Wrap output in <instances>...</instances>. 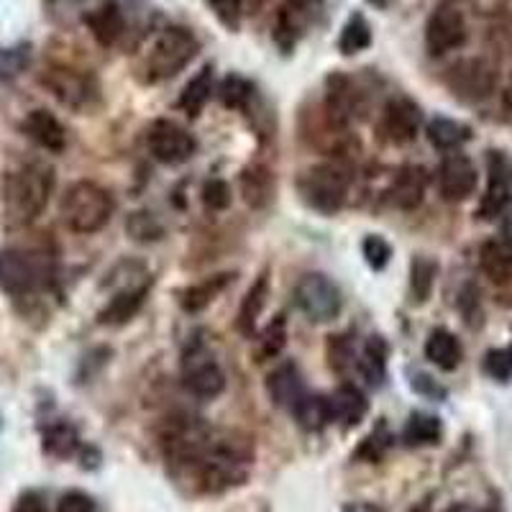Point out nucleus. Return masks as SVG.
<instances>
[{
    "label": "nucleus",
    "instance_id": "nucleus-16",
    "mask_svg": "<svg viewBox=\"0 0 512 512\" xmlns=\"http://www.w3.org/2000/svg\"><path fill=\"white\" fill-rule=\"evenodd\" d=\"M24 131L31 141H36L41 149H47L52 154H59L67 146V128L47 108L31 111L24 121Z\"/></svg>",
    "mask_w": 512,
    "mask_h": 512
},
{
    "label": "nucleus",
    "instance_id": "nucleus-55",
    "mask_svg": "<svg viewBox=\"0 0 512 512\" xmlns=\"http://www.w3.org/2000/svg\"><path fill=\"white\" fill-rule=\"evenodd\" d=\"M313 3H318V0H292V6L300 8V6H313Z\"/></svg>",
    "mask_w": 512,
    "mask_h": 512
},
{
    "label": "nucleus",
    "instance_id": "nucleus-32",
    "mask_svg": "<svg viewBox=\"0 0 512 512\" xmlns=\"http://www.w3.org/2000/svg\"><path fill=\"white\" fill-rule=\"evenodd\" d=\"M438 277V264L431 256H415L413 267H410V297L413 303L423 305L431 297L433 285Z\"/></svg>",
    "mask_w": 512,
    "mask_h": 512
},
{
    "label": "nucleus",
    "instance_id": "nucleus-50",
    "mask_svg": "<svg viewBox=\"0 0 512 512\" xmlns=\"http://www.w3.org/2000/svg\"><path fill=\"white\" fill-rule=\"evenodd\" d=\"M341 512H384V510L379 505H374V502L356 500V502H346V505L341 507Z\"/></svg>",
    "mask_w": 512,
    "mask_h": 512
},
{
    "label": "nucleus",
    "instance_id": "nucleus-10",
    "mask_svg": "<svg viewBox=\"0 0 512 512\" xmlns=\"http://www.w3.org/2000/svg\"><path fill=\"white\" fill-rule=\"evenodd\" d=\"M41 82L70 111H88L98 98V85H95L93 77L80 70H72V67H49L41 75Z\"/></svg>",
    "mask_w": 512,
    "mask_h": 512
},
{
    "label": "nucleus",
    "instance_id": "nucleus-52",
    "mask_svg": "<svg viewBox=\"0 0 512 512\" xmlns=\"http://www.w3.org/2000/svg\"><path fill=\"white\" fill-rule=\"evenodd\" d=\"M433 510V495H428L425 500H420L418 505L410 507V512H431Z\"/></svg>",
    "mask_w": 512,
    "mask_h": 512
},
{
    "label": "nucleus",
    "instance_id": "nucleus-17",
    "mask_svg": "<svg viewBox=\"0 0 512 512\" xmlns=\"http://www.w3.org/2000/svg\"><path fill=\"white\" fill-rule=\"evenodd\" d=\"M425 190H428V172L418 164H408L392 180L390 198L400 210H415L423 205Z\"/></svg>",
    "mask_w": 512,
    "mask_h": 512
},
{
    "label": "nucleus",
    "instance_id": "nucleus-39",
    "mask_svg": "<svg viewBox=\"0 0 512 512\" xmlns=\"http://www.w3.org/2000/svg\"><path fill=\"white\" fill-rule=\"evenodd\" d=\"M482 369L487 377L495 382H510L512 379V346H502V349H492L484 354Z\"/></svg>",
    "mask_w": 512,
    "mask_h": 512
},
{
    "label": "nucleus",
    "instance_id": "nucleus-46",
    "mask_svg": "<svg viewBox=\"0 0 512 512\" xmlns=\"http://www.w3.org/2000/svg\"><path fill=\"white\" fill-rule=\"evenodd\" d=\"M11 512H47V502H44V497H41L39 492L29 489V492H21V495H18Z\"/></svg>",
    "mask_w": 512,
    "mask_h": 512
},
{
    "label": "nucleus",
    "instance_id": "nucleus-5",
    "mask_svg": "<svg viewBox=\"0 0 512 512\" xmlns=\"http://www.w3.org/2000/svg\"><path fill=\"white\" fill-rule=\"evenodd\" d=\"M500 72L489 59L466 57L451 64L446 72L448 90L461 100V103H482L497 90Z\"/></svg>",
    "mask_w": 512,
    "mask_h": 512
},
{
    "label": "nucleus",
    "instance_id": "nucleus-18",
    "mask_svg": "<svg viewBox=\"0 0 512 512\" xmlns=\"http://www.w3.org/2000/svg\"><path fill=\"white\" fill-rule=\"evenodd\" d=\"M328 402H331V420L341 425V428H346V431H349V428H356V425L364 420V415L369 413L367 397H364V392H361L359 387H354V384H341V387L328 397Z\"/></svg>",
    "mask_w": 512,
    "mask_h": 512
},
{
    "label": "nucleus",
    "instance_id": "nucleus-40",
    "mask_svg": "<svg viewBox=\"0 0 512 512\" xmlns=\"http://www.w3.org/2000/svg\"><path fill=\"white\" fill-rule=\"evenodd\" d=\"M200 198H203L205 208L213 210V213H221V210L231 208L233 192H231V187H228L226 180H218V177H213V180H208L203 185V190H200Z\"/></svg>",
    "mask_w": 512,
    "mask_h": 512
},
{
    "label": "nucleus",
    "instance_id": "nucleus-47",
    "mask_svg": "<svg viewBox=\"0 0 512 512\" xmlns=\"http://www.w3.org/2000/svg\"><path fill=\"white\" fill-rule=\"evenodd\" d=\"M489 39L495 41L502 52L512 54V18H502V21H497V24L489 29Z\"/></svg>",
    "mask_w": 512,
    "mask_h": 512
},
{
    "label": "nucleus",
    "instance_id": "nucleus-20",
    "mask_svg": "<svg viewBox=\"0 0 512 512\" xmlns=\"http://www.w3.org/2000/svg\"><path fill=\"white\" fill-rule=\"evenodd\" d=\"M267 392L277 408L292 410V405L305 395L303 374H300V369L292 361H285L267 377Z\"/></svg>",
    "mask_w": 512,
    "mask_h": 512
},
{
    "label": "nucleus",
    "instance_id": "nucleus-14",
    "mask_svg": "<svg viewBox=\"0 0 512 512\" xmlns=\"http://www.w3.org/2000/svg\"><path fill=\"white\" fill-rule=\"evenodd\" d=\"M477 167L464 154H448L438 167V192L448 203H461L477 190Z\"/></svg>",
    "mask_w": 512,
    "mask_h": 512
},
{
    "label": "nucleus",
    "instance_id": "nucleus-43",
    "mask_svg": "<svg viewBox=\"0 0 512 512\" xmlns=\"http://www.w3.org/2000/svg\"><path fill=\"white\" fill-rule=\"evenodd\" d=\"M210 11L213 16L226 26L228 31H236L241 29V16H244V0H208Z\"/></svg>",
    "mask_w": 512,
    "mask_h": 512
},
{
    "label": "nucleus",
    "instance_id": "nucleus-34",
    "mask_svg": "<svg viewBox=\"0 0 512 512\" xmlns=\"http://www.w3.org/2000/svg\"><path fill=\"white\" fill-rule=\"evenodd\" d=\"M77 448H80V436L70 423L49 425L44 431V451L54 459H70Z\"/></svg>",
    "mask_w": 512,
    "mask_h": 512
},
{
    "label": "nucleus",
    "instance_id": "nucleus-24",
    "mask_svg": "<svg viewBox=\"0 0 512 512\" xmlns=\"http://www.w3.org/2000/svg\"><path fill=\"white\" fill-rule=\"evenodd\" d=\"M461 356H464V351H461L459 338L454 333L446 331V328L431 331V336L425 341V359L431 361L433 367L443 369V372H454L461 364Z\"/></svg>",
    "mask_w": 512,
    "mask_h": 512
},
{
    "label": "nucleus",
    "instance_id": "nucleus-22",
    "mask_svg": "<svg viewBox=\"0 0 512 512\" xmlns=\"http://www.w3.org/2000/svg\"><path fill=\"white\" fill-rule=\"evenodd\" d=\"M241 198L249 208L264 210L274 200V175L264 164H251L239 177Z\"/></svg>",
    "mask_w": 512,
    "mask_h": 512
},
{
    "label": "nucleus",
    "instance_id": "nucleus-30",
    "mask_svg": "<svg viewBox=\"0 0 512 512\" xmlns=\"http://www.w3.org/2000/svg\"><path fill=\"white\" fill-rule=\"evenodd\" d=\"M336 47L344 57H354V54L372 47V26H369V21L359 11L349 16V21L344 24L341 34H338Z\"/></svg>",
    "mask_w": 512,
    "mask_h": 512
},
{
    "label": "nucleus",
    "instance_id": "nucleus-49",
    "mask_svg": "<svg viewBox=\"0 0 512 512\" xmlns=\"http://www.w3.org/2000/svg\"><path fill=\"white\" fill-rule=\"evenodd\" d=\"M413 384H415V390L425 392L428 397H436V400H443V397H446V390H443V387H438V384L433 382L428 374H418V377L413 379Z\"/></svg>",
    "mask_w": 512,
    "mask_h": 512
},
{
    "label": "nucleus",
    "instance_id": "nucleus-45",
    "mask_svg": "<svg viewBox=\"0 0 512 512\" xmlns=\"http://www.w3.org/2000/svg\"><path fill=\"white\" fill-rule=\"evenodd\" d=\"M57 512H95V500L82 489H70L59 497Z\"/></svg>",
    "mask_w": 512,
    "mask_h": 512
},
{
    "label": "nucleus",
    "instance_id": "nucleus-13",
    "mask_svg": "<svg viewBox=\"0 0 512 512\" xmlns=\"http://www.w3.org/2000/svg\"><path fill=\"white\" fill-rule=\"evenodd\" d=\"M420 126H423V111L418 108V103H413L410 98L387 100L382 121H379V131L384 134V139L397 146L410 144L418 139Z\"/></svg>",
    "mask_w": 512,
    "mask_h": 512
},
{
    "label": "nucleus",
    "instance_id": "nucleus-56",
    "mask_svg": "<svg viewBox=\"0 0 512 512\" xmlns=\"http://www.w3.org/2000/svg\"><path fill=\"white\" fill-rule=\"evenodd\" d=\"M246 6H264V0H244V8Z\"/></svg>",
    "mask_w": 512,
    "mask_h": 512
},
{
    "label": "nucleus",
    "instance_id": "nucleus-42",
    "mask_svg": "<svg viewBox=\"0 0 512 512\" xmlns=\"http://www.w3.org/2000/svg\"><path fill=\"white\" fill-rule=\"evenodd\" d=\"M361 254H364V259H367V264L374 269V272H382L392 259V246L387 244L382 236L369 233L367 239L361 241Z\"/></svg>",
    "mask_w": 512,
    "mask_h": 512
},
{
    "label": "nucleus",
    "instance_id": "nucleus-6",
    "mask_svg": "<svg viewBox=\"0 0 512 512\" xmlns=\"http://www.w3.org/2000/svg\"><path fill=\"white\" fill-rule=\"evenodd\" d=\"M292 297H295L297 310L313 323H328L341 313V305H344L336 282L320 272L303 274L297 280Z\"/></svg>",
    "mask_w": 512,
    "mask_h": 512
},
{
    "label": "nucleus",
    "instance_id": "nucleus-3",
    "mask_svg": "<svg viewBox=\"0 0 512 512\" xmlns=\"http://www.w3.org/2000/svg\"><path fill=\"white\" fill-rule=\"evenodd\" d=\"M200 41L190 29L169 26L154 39L152 49L146 54V72L152 82H164L169 77L180 75L192 59L198 57Z\"/></svg>",
    "mask_w": 512,
    "mask_h": 512
},
{
    "label": "nucleus",
    "instance_id": "nucleus-38",
    "mask_svg": "<svg viewBox=\"0 0 512 512\" xmlns=\"http://www.w3.org/2000/svg\"><path fill=\"white\" fill-rule=\"evenodd\" d=\"M328 364L336 374H349L356 367V349L349 336H331L328 341Z\"/></svg>",
    "mask_w": 512,
    "mask_h": 512
},
{
    "label": "nucleus",
    "instance_id": "nucleus-12",
    "mask_svg": "<svg viewBox=\"0 0 512 512\" xmlns=\"http://www.w3.org/2000/svg\"><path fill=\"white\" fill-rule=\"evenodd\" d=\"M146 146L149 154L162 164H182L195 154V139L175 121L154 123L146 136Z\"/></svg>",
    "mask_w": 512,
    "mask_h": 512
},
{
    "label": "nucleus",
    "instance_id": "nucleus-23",
    "mask_svg": "<svg viewBox=\"0 0 512 512\" xmlns=\"http://www.w3.org/2000/svg\"><path fill=\"white\" fill-rule=\"evenodd\" d=\"M233 277H236L233 272L210 274V277L200 280L198 285L187 287L180 297L182 308H185L187 313H200V310H205L210 303H213V300H216L218 295H223V292L231 287Z\"/></svg>",
    "mask_w": 512,
    "mask_h": 512
},
{
    "label": "nucleus",
    "instance_id": "nucleus-1",
    "mask_svg": "<svg viewBox=\"0 0 512 512\" xmlns=\"http://www.w3.org/2000/svg\"><path fill=\"white\" fill-rule=\"evenodd\" d=\"M54 190V172L47 164H24L8 172L0 187L3 216L13 226H26L47 210Z\"/></svg>",
    "mask_w": 512,
    "mask_h": 512
},
{
    "label": "nucleus",
    "instance_id": "nucleus-26",
    "mask_svg": "<svg viewBox=\"0 0 512 512\" xmlns=\"http://www.w3.org/2000/svg\"><path fill=\"white\" fill-rule=\"evenodd\" d=\"M267 297H269V277L262 274L256 277L254 285L249 287V292L241 300L239 315H236V328H239L244 336H254L256 326H259V315L267 308Z\"/></svg>",
    "mask_w": 512,
    "mask_h": 512
},
{
    "label": "nucleus",
    "instance_id": "nucleus-28",
    "mask_svg": "<svg viewBox=\"0 0 512 512\" xmlns=\"http://www.w3.org/2000/svg\"><path fill=\"white\" fill-rule=\"evenodd\" d=\"M292 415H295L297 425H300L303 431L318 433L331 423V402L323 395L305 392V395L292 405Z\"/></svg>",
    "mask_w": 512,
    "mask_h": 512
},
{
    "label": "nucleus",
    "instance_id": "nucleus-27",
    "mask_svg": "<svg viewBox=\"0 0 512 512\" xmlns=\"http://www.w3.org/2000/svg\"><path fill=\"white\" fill-rule=\"evenodd\" d=\"M443 438V423L438 415L431 413H410L408 423L402 428V443L408 448L438 446Z\"/></svg>",
    "mask_w": 512,
    "mask_h": 512
},
{
    "label": "nucleus",
    "instance_id": "nucleus-53",
    "mask_svg": "<svg viewBox=\"0 0 512 512\" xmlns=\"http://www.w3.org/2000/svg\"><path fill=\"white\" fill-rule=\"evenodd\" d=\"M367 3H369V6H374V8H382V11H384V8H390L392 3H395V0H367Z\"/></svg>",
    "mask_w": 512,
    "mask_h": 512
},
{
    "label": "nucleus",
    "instance_id": "nucleus-15",
    "mask_svg": "<svg viewBox=\"0 0 512 512\" xmlns=\"http://www.w3.org/2000/svg\"><path fill=\"white\" fill-rule=\"evenodd\" d=\"M149 290H152V277H149V274L134 280L131 285L121 287V290L108 300V305L100 310L98 320L103 326H123V323H128V320L139 313L141 305L146 303Z\"/></svg>",
    "mask_w": 512,
    "mask_h": 512
},
{
    "label": "nucleus",
    "instance_id": "nucleus-4",
    "mask_svg": "<svg viewBox=\"0 0 512 512\" xmlns=\"http://www.w3.org/2000/svg\"><path fill=\"white\" fill-rule=\"evenodd\" d=\"M297 187H300V195H303L310 208L320 210L326 216H333V213L344 208L346 195H349L351 187V177L338 164H315V167H310L308 172L300 175Z\"/></svg>",
    "mask_w": 512,
    "mask_h": 512
},
{
    "label": "nucleus",
    "instance_id": "nucleus-41",
    "mask_svg": "<svg viewBox=\"0 0 512 512\" xmlns=\"http://www.w3.org/2000/svg\"><path fill=\"white\" fill-rule=\"evenodd\" d=\"M387 448H390V436H387V431H384V425H382V428L369 433V436L359 443L354 459L369 461V464H379V461L384 459V454H387Z\"/></svg>",
    "mask_w": 512,
    "mask_h": 512
},
{
    "label": "nucleus",
    "instance_id": "nucleus-36",
    "mask_svg": "<svg viewBox=\"0 0 512 512\" xmlns=\"http://www.w3.org/2000/svg\"><path fill=\"white\" fill-rule=\"evenodd\" d=\"M31 64V44L21 41L13 47L0 49V82H13L24 75Z\"/></svg>",
    "mask_w": 512,
    "mask_h": 512
},
{
    "label": "nucleus",
    "instance_id": "nucleus-8",
    "mask_svg": "<svg viewBox=\"0 0 512 512\" xmlns=\"http://www.w3.org/2000/svg\"><path fill=\"white\" fill-rule=\"evenodd\" d=\"M182 384L192 397L200 400H213L226 390V377H223L221 364L205 346L195 344L182 356Z\"/></svg>",
    "mask_w": 512,
    "mask_h": 512
},
{
    "label": "nucleus",
    "instance_id": "nucleus-19",
    "mask_svg": "<svg viewBox=\"0 0 512 512\" xmlns=\"http://www.w3.org/2000/svg\"><path fill=\"white\" fill-rule=\"evenodd\" d=\"M85 24H88L90 34L95 36L100 47H113L126 31V16H123L116 0H108V3H103V6L85 16Z\"/></svg>",
    "mask_w": 512,
    "mask_h": 512
},
{
    "label": "nucleus",
    "instance_id": "nucleus-35",
    "mask_svg": "<svg viewBox=\"0 0 512 512\" xmlns=\"http://www.w3.org/2000/svg\"><path fill=\"white\" fill-rule=\"evenodd\" d=\"M254 85H251L246 77H239V75H228L226 80L218 85V98H221V103L226 105V108H231V111H246L251 105V100H254Z\"/></svg>",
    "mask_w": 512,
    "mask_h": 512
},
{
    "label": "nucleus",
    "instance_id": "nucleus-2",
    "mask_svg": "<svg viewBox=\"0 0 512 512\" xmlns=\"http://www.w3.org/2000/svg\"><path fill=\"white\" fill-rule=\"evenodd\" d=\"M64 226L75 233H95L108 226L113 216V198L105 187L95 182H75L64 192L59 205Z\"/></svg>",
    "mask_w": 512,
    "mask_h": 512
},
{
    "label": "nucleus",
    "instance_id": "nucleus-29",
    "mask_svg": "<svg viewBox=\"0 0 512 512\" xmlns=\"http://www.w3.org/2000/svg\"><path fill=\"white\" fill-rule=\"evenodd\" d=\"M425 136L441 152H456L461 144L472 139V128L459 121H451V118H433L425 126Z\"/></svg>",
    "mask_w": 512,
    "mask_h": 512
},
{
    "label": "nucleus",
    "instance_id": "nucleus-48",
    "mask_svg": "<svg viewBox=\"0 0 512 512\" xmlns=\"http://www.w3.org/2000/svg\"><path fill=\"white\" fill-rule=\"evenodd\" d=\"M461 313H464V318L469 320V323H472L474 318H482V313H479V292L474 285L461 290Z\"/></svg>",
    "mask_w": 512,
    "mask_h": 512
},
{
    "label": "nucleus",
    "instance_id": "nucleus-37",
    "mask_svg": "<svg viewBox=\"0 0 512 512\" xmlns=\"http://www.w3.org/2000/svg\"><path fill=\"white\" fill-rule=\"evenodd\" d=\"M285 341H287V323L282 315H277V318L264 328L262 336H259V344H256V351H254L256 361H269L274 359V356H280L282 349H285Z\"/></svg>",
    "mask_w": 512,
    "mask_h": 512
},
{
    "label": "nucleus",
    "instance_id": "nucleus-25",
    "mask_svg": "<svg viewBox=\"0 0 512 512\" xmlns=\"http://www.w3.org/2000/svg\"><path fill=\"white\" fill-rule=\"evenodd\" d=\"M213 93H216V70H213V64H205V67H200L198 75L187 82L177 105L190 118H198Z\"/></svg>",
    "mask_w": 512,
    "mask_h": 512
},
{
    "label": "nucleus",
    "instance_id": "nucleus-33",
    "mask_svg": "<svg viewBox=\"0 0 512 512\" xmlns=\"http://www.w3.org/2000/svg\"><path fill=\"white\" fill-rule=\"evenodd\" d=\"M387 344H384V338L379 336H369L364 341V349H361V356H356V367L364 372V377L369 379L372 384H379V379L384 377V367H387Z\"/></svg>",
    "mask_w": 512,
    "mask_h": 512
},
{
    "label": "nucleus",
    "instance_id": "nucleus-31",
    "mask_svg": "<svg viewBox=\"0 0 512 512\" xmlns=\"http://www.w3.org/2000/svg\"><path fill=\"white\" fill-rule=\"evenodd\" d=\"M303 36V21H300V8L285 6L274 18V44L282 54H292L297 41Z\"/></svg>",
    "mask_w": 512,
    "mask_h": 512
},
{
    "label": "nucleus",
    "instance_id": "nucleus-44",
    "mask_svg": "<svg viewBox=\"0 0 512 512\" xmlns=\"http://www.w3.org/2000/svg\"><path fill=\"white\" fill-rule=\"evenodd\" d=\"M128 233H131V239L139 241H157L162 236V226H159L157 218L152 213H146V210H139L134 216L128 218L126 223Z\"/></svg>",
    "mask_w": 512,
    "mask_h": 512
},
{
    "label": "nucleus",
    "instance_id": "nucleus-54",
    "mask_svg": "<svg viewBox=\"0 0 512 512\" xmlns=\"http://www.w3.org/2000/svg\"><path fill=\"white\" fill-rule=\"evenodd\" d=\"M502 103H505L507 111H512V82H510V88L505 90V98H502Z\"/></svg>",
    "mask_w": 512,
    "mask_h": 512
},
{
    "label": "nucleus",
    "instance_id": "nucleus-51",
    "mask_svg": "<svg viewBox=\"0 0 512 512\" xmlns=\"http://www.w3.org/2000/svg\"><path fill=\"white\" fill-rule=\"evenodd\" d=\"M443 512H489V510H484V507H477V505H469V502H454V505H448Z\"/></svg>",
    "mask_w": 512,
    "mask_h": 512
},
{
    "label": "nucleus",
    "instance_id": "nucleus-7",
    "mask_svg": "<svg viewBox=\"0 0 512 512\" xmlns=\"http://www.w3.org/2000/svg\"><path fill=\"white\" fill-rule=\"evenodd\" d=\"M47 282V269L39 256L24 249H0V290L13 297H24Z\"/></svg>",
    "mask_w": 512,
    "mask_h": 512
},
{
    "label": "nucleus",
    "instance_id": "nucleus-9",
    "mask_svg": "<svg viewBox=\"0 0 512 512\" xmlns=\"http://www.w3.org/2000/svg\"><path fill=\"white\" fill-rule=\"evenodd\" d=\"M466 18L454 3H441L425 24V49L431 57H443L466 44Z\"/></svg>",
    "mask_w": 512,
    "mask_h": 512
},
{
    "label": "nucleus",
    "instance_id": "nucleus-21",
    "mask_svg": "<svg viewBox=\"0 0 512 512\" xmlns=\"http://www.w3.org/2000/svg\"><path fill=\"white\" fill-rule=\"evenodd\" d=\"M479 267H482L484 277L492 280L495 285H502L512 277V239L502 236V239L484 241L479 249Z\"/></svg>",
    "mask_w": 512,
    "mask_h": 512
},
{
    "label": "nucleus",
    "instance_id": "nucleus-11",
    "mask_svg": "<svg viewBox=\"0 0 512 512\" xmlns=\"http://www.w3.org/2000/svg\"><path fill=\"white\" fill-rule=\"evenodd\" d=\"M512 205V159L502 152H489V187L477 208L479 221H495Z\"/></svg>",
    "mask_w": 512,
    "mask_h": 512
}]
</instances>
